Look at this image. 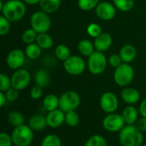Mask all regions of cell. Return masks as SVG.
I'll return each instance as SVG.
<instances>
[{"instance_id":"obj_20","label":"cell","mask_w":146,"mask_h":146,"mask_svg":"<svg viewBox=\"0 0 146 146\" xmlns=\"http://www.w3.org/2000/svg\"><path fill=\"white\" fill-rule=\"evenodd\" d=\"M62 3V0H40L39 7L41 10L47 14H52L58 10Z\"/></svg>"},{"instance_id":"obj_15","label":"cell","mask_w":146,"mask_h":146,"mask_svg":"<svg viewBox=\"0 0 146 146\" xmlns=\"http://www.w3.org/2000/svg\"><path fill=\"white\" fill-rule=\"evenodd\" d=\"M113 38L109 33H102L98 37H97L93 42L96 50L104 52L108 50L112 45Z\"/></svg>"},{"instance_id":"obj_18","label":"cell","mask_w":146,"mask_h":146,"mask_svg":"<svg viewBox=\"0 0 146 146\" xmlns=\"http://www.w3.org/2000/svg\"><path fill=\"white\" fill-rule=\"evenodd\" d=\"M139 111L133 106H127L122 111V117L126 125H134L137 122Z\"/></svg>"},{"instance_id":"obj_14","label":"cell","mask_w":146,"mask_h":146,"mask_svg":"<svg viewBox=\"0 0 146 146\" xmlns=\"http://www.w3.org/2000/svg\"><path fill=\"white\" fill-rule=\"evenodd\" d=\"M45 117L48 127L51 128H57L65 122V113L60 109L48 112Z\"/></svg>"},{"instance_id":"obj_29","label":"cell","mask_w":146,"mask_h":146,"mask_svg":"<svg viewBox=\"0 0 146 146\" xmlns=\"http://www.w3.org/2000/svg\"><path fill=\"white\" fill-rule=\"evenodd\" d=\"M114 5L122 12H127L133 8L134 0H113Z\"/></svg>"},{"instance_id":"obj_43","label":"cell","mask_w":146,"mask_h":146,"mask_svg":"<svg viewBox=\"0 0 146 146\" xmlns=\"http://www.w3.org/2000/svg\"><path fill=\"white\" fill-rule=\"evenodd\" d=\"M7 98H6V95H5V92H0V106L1 107H3L5 105V104L7 103Z\"/></svg>"},{"instance_id":"obj_40","label":"cell","mask_w":146,"mask_h":146,"mask_svg":"<svg viewBox=\"0 0 146 146\" xmlns=\"http://www.w3.org/2000/svg\"><path fill=\"white\" fill-rule=\"evenodd\" d=\"M5 95L9 102H15L19 98V91L11 87L5 92Z\"/></svg>"},{"instance_id":"obj_21","label":"cell","mask_w":146,"mask_h":146,"mask_svg":"<svg viewBox=\"0 0 146 146\" xmlns=\"http://www.w3.org/2000/svg\"><path fill=\"white\" fill-rule=\"evenodd\" d=\"M59 98L55 94H48L43 99V107L48 112L59 109Z\"/></svg>"},{"instance_id":"obj_36","label":"cell","mask_w":146,"mask_h":146,"mask_svg":"<svg viewBox=\"0 0 146 146\" xmlns=\"http://www.w3.org/2000/svg\"><path fill=\"white\" fill-rule=\"evenodd\" d=\"M10 30V21L3 15L0 16V35L4 36L9 33Z\"/></svg>"},{"instance_id":"obj_3","label":"cell","mask_w":146,"mask_h":146,"mask_svg":"<svg viewBox=\"0 0 146 146\" xmlns=\"http://www.w3.org/2000/svg\"><path fill=\"white\" fill-rule=\"evenodd\" d=\"M10 135L15 146H29L34 137L33 130L25 124L15 127Z\"/></svg>"},{"instance_id":"obj_31","label":"cell","mask_w":146,"mask_h":146,"mask_svg":"<svg viewBox=\"0 0 146 146\" xmlns=\"http://www.w3.org/2000/svg\"><path fill=\"white\" fill-rule=\"evenodd\" d=\"M84 146H108V145L106 139L103 136L96 134L88 139Z\"/></svg>"},{"instance_id":"obj_33","label":"cell","mask_w":146,"mask_h":146,"mask_svg":"<svg viewBox=\"0 0 146 146\" xmlns=\"http://www.w3.org/2000/svg\"><path fill=\"white\" fill-rule=\"evenodd\" d=\"M41 146H62V141L58 136L48 134L44 138Z\"/></svg>"},{"instance_id":"obj_26","label":"cell","mask_w":146,"mask_h":146,"mask_svg":"<svg viewBox=\"0 0 146 146\" xmlns=\"http://www.w3.org/2000/svg\"><path fill=\"white\" fill-rule=\"evenodd\" d=\"M8 121L11 126L16 127L24 125L25 118L21 112L14 110L9 112V114L8 115Z\"/></svg>"},{"instance_id":"obj_41","label":"cell","mask_w":146,"mask_h":146,"mask_svg":"<svg viewBox=\"0 0 146 146\" xmlns=\"http://www.w3.org/2000/svg\"><path fill=\"white\" fill-rule=\"evenodd\" d=\"M136 127L142 132L145 133L146 132V118L145 117H142L141 119H139L137 121V125Z\"/></svg>"},{"instance_id":"obj_17","label":"cell","mask_w":146,"mask_h":146,"mask_svg":"<svg viewBox=\"0 0 146 146\" xmlns=\"http://www.w3.org/2000/svg\"><path fill=\"white\" fill-rule=\"evenodd\" d=\"M119 54L123 62L131 63L137 56V49L133 44H125L121 48Z\"/></svg>"},{"instance_id":"obj_25","label":"cell","mask_w":146,"mask_h":146,"mask_svg":"<svg viewBox=\"0 0 146 146\" xmlns=\"http://www.w3.org/2000/svg\"><path fill=\"white\" fill-rule=\"evenodd\" d=\"M41 53H42V49L37 43L27 44L25 49L26 56H27L31 60L38 59L41 56Z\"/></svg>"},{"instance_id":"obj_23","label":"cell","mask_w":146,"mask_h":146,"mask_svg":"<svg viewBox=\"0 0 146 146\" xmlns=\"http://www.w3.org/2000/svg\"><path fill=\"white\" fill-rule=\"evenodd\" d=\"M78 50L82 56L89 57L96 49L94 44L92 43L89 39H81L78 44Z\"/></svg>"},{"instance_id":"obj_34","label":"cell","mask_w":146,"mask_h":146,"mask_svg":"<svg viewBox=\"0 0 146 146\" xmlns=\"http://www.w3.org/2000/svg\"><path fill=\"white\" fill-rule=\"evenodd\" d=\"M11 87V78H9L5 74H0V91L3 92H6Z\"/></svg>"},{"instance_id":"obj_30","label":"cell","mask_w":146,"mask_h":146,"mask_svg":"<svg viewBox=\"0 0 146 146\" xmlns=\"http://www.w3.org/2000/svg\"><path fill=\"white\" fill-rule=\"evenodd\" d=\"M80 122V117L75 110L68 111L65 113V123L71 127H76Z\"/></svg>"},{"instance_id":"obj_6","label":"cell","mask_w":146,"mask_h":146,"mask_svg":"<svg viewBox=\"0 0 146 146\" xmlns=\"http://www.w3.org/2000/svg\"><path fill=\"white\" fill-rule=\"evenodd\" d=\"M31 27L34 29L38 33H47L51 26V21L49 14L43 10L35 11L30 17Z\"/></svg>"},{"instance_id":"obj_44","label":"cell","mask_w":146,"mask_h":146,"mask_svg":"<svg viewBox=\"0 0 146 146\" xmlns=\"http://www.w3.org/2000/svg\"><path fill=\"white\" fill-rule=\"evenodd\" d=\"M25 3L29 4V5H34L37 3H39L40 0H22Z\"/></svg>"},{"instance_id":"obj_19","label":"cell","mask_w":146,"mask_h":146,"mask_svg":"<svg viewBox=\"0 0 146 146\" xmlns=\"http://www.w3.org/2000/svg\"><path fill=\"white\" fill-rule=\"evenodd\" d=\"M28 126L33 131H41L44 130L48 125L46 121V117L41 115H34L30 117L28 121Z\"/></svg>"},{"instance_id":"obj_37","label":"cell","mask_w":146,"mask_h":146,"mask_svg":"<svg viewBox=\"0 0 146 146\" xmlns=\"http://www.w3.org/2000/svg\"><path fill=\"white\" fill-rule=\"evenodd\" d=\"M108 62L109 64L114 68H118L121 64L123 63L122 60H121V57L120 56V54H112L110 58L108 59Z\"/></svg>"},{"instance_id":"obj_13","label":"cell","mask_w":146,"mask_h":146,"mask_svg":"<svg viewBox=\"0 0 146 146\" xmlns=\"http://www.w3.org/2000/svg\"><path fill=\"white\" fill-rule=\"evenodd\" d=\"M116 8L109 2H100L96 7V15L103 21H111L115 18Z\"/></svg>"},{"instance_id":"obj_1","label":"cell","mask_w":146,"mask_h":146,"mask_svg":"<svg viewBox=\"0 0 146 146\" xmlns=\"http://www.w3.org/2000/svg\"><path fill=\"white\" fill-rule=\"evenodd\" d=\"M26 11V4L22 0H9L4 3L1 9L2 15L10 22H17L21 21L24 17Z\"/></svg>"},{"instance_id":"obj_2","label":"cell","mask_w":146,"mask_h":146,"mask_svg":"<svg viewBox=\"0 0 146 146\" xmlns=\"http://www.w3.org/2000/svg\"><path fill=\"white\" fill-rule=\"evenodd\" d=\"M119 141L122 146H141L143 133L134 125H126L119 133Z\"/></svg>"},{"instance_id":"obj_28","label":"cell","mask_w":146,"mask_h":146,"mask_svg":"<svg viewBox=\"0 0 146 146\" xmlns=\"http://www.w3.org/2000/svg\"><path fill=\"white\" fill-rule=\"evenodd\" d=\"M38 33L34 29H33L32 27L27 28L22 33V35H21L22 41L27 44L35 43L36 39H37V37H38Z\"/></svg>"},{"instance_id":"obj_5","label":"cell","mask_w":146,"mask_h":146,"mask_svg":"<svg viewBox=\"0 0 146 146\" xmlns=\"http://www.w3.org/2000/svg\"><path fill=\"white\" fill-rule=\"evenodd\" d=\"M134 78V70L129 63L123 62L114 71V80L119 86L125 87L132 83Z\"/></svg>"},{"instance_id":"obj_32","label":"cell","mask_w":146,"mask_h":146,"mask_svg":"<svg viewBox=\"0 0 146 146\" xmlns=\"http://www.w3.org/2000/svg\"><path fill=\"white\" fill-rule=\"evenodd\" d=\"M99 3V0H78V6L83 11H89L96 9Z\"/></svg>"},{"instance_id":"obj_27","label":"cell","mask_w":146,"mask_h":146,"mask_svg":"<svg viewBox=\"0 0 146 146\" xmlns=\"http://www.w3.org/2000/svg\"><path fill=\"white\" fill-rule=\"evenodd\" d=\"M55 56L58 60L64 62L71 56L70 49L65 44H58L55 48Z\"/></svg>"},{"instance_id":"obj_4","label":"cell","mask_w":146,"mask_h":146,"mask_svg":"<svg viewBox=\"0 0 146 146\" xmlns=\"http://www.w3.org/2000/svg\"><path fill=\"white\" fill-rule=\"evenodd\" d=\"M108 63V59L104 52L95 50L88 57L87 68L91 74L94 75H99L105 71Z\"/></svg>"},{"instance_id":"obj_42","label":"cell","mask_w":146,"mask_h":146,"mask_svg":"<svg viewBox=\"0 0 146 146\" xmlns=\"http://www.w3.org/2000/svg\"><path fill=\"white\" fill-rule=\"evenodd\" d=\"M139 111L142 117H145L146 118V98L141 102V104L139 105Z\"/></svg>"},{"instance_id":"obj_35","label":"cell","mask_w":146,"mask_h":146,"mask_svg":"<svg viewBox=\"0 0 146 146\" xmlns=\"http://www.w3.org/2000/svg\"><path fill=\"white\" fill-rule=\"evenodd\" d=\"M86 32H87V33L91 37H92L94 38H96L97 37H98L103 33L100 25H98V23H94V22L93 23H91V24H89L87 26Z\"/></svg>"},{"instance_id":"obj_11","label":"cell","mask_w":146,"mask_h":146,"mask_svg":"<svg viewBox=\"0 0 146 146\" xmlns=\"http://www.w3.org/2000/svg\"><path fill=\"white\" fill-rule=\"evenodd\" d=\"M100 108L107 114L115 113L119 106L117 96L112 92H106L102 94L99 100Z\"/></svg>"},{"instance_id":"obj_16","label":"cell","mask_w":146,"mask_h":146,"mask_svg":"<svg viewBox=\"0 0 146 146\" xmlns=\"http://www.w3.org/2000/svg\"><path fill=\"white\" fill-rule=\"evenodd\" d=\"M121 99L127 104H135L140 99L139 92L133 87H126L121 92Z\"/></svg>"},{"instance_id":"obj_22","label":"cell","mask_w":146,"mask_h":146,"mask_svg":"<svg viewBox=\"0 0 146 146\" xmlns=\"http://www.w3.org/2000/svg\"><path fill=\"white\" fill-rule=\"evenodd\" d=\"M34 80H35L36 86L44 88L50 84V74L45 69L40 68L37 70V72L35 73Z\"/></svg>"},{"instance_id":"obj_12","label":"cell","mask_w":146,"mask_h":146,"mask_svg":"<svg viewBox=\"0 0 146 146\" xmlns=\"http://www.w3.org/2000/svg\"><path fill=\"white\" fill-rule=\"evenodd\" d=\"M26 59V54L21 49H14L9 52L6 57V63L10 69L17 70L21 68Z\"/></svg>"},{"instance_id":"obj_24","label":"cell","mask_w":146,"mask_h":146,"mask_svg":"<svg viewBox=\"0 0 146 146\" xmlns=\"http://www.w3.org/2000/svg\"><path fill=\"white\" fill-rule=\"evenodd\" d=\"M36 43L41 47L42 50H49L53 46L54 41L51 36L47 33H42L38 34Z\"/></svg>"},{"instance_id":"obj_9","label":"cell","mask_w":146,"mask_h":146,"mask_svg":"<svg viewBox=\"0 0 146 146\" xmlns=\"http://www.w3.org/2000/svg\"><path fill=\"white\" fill-rule=\"evenodd\" d=\"M126 126V122L121 115L111 113L108 114L103 120L104 128L110 133L121 132Z\"/></svg>"},{"instance_id":"obj_8","label":"cell","mask_w":146,"mask_h":146,"mask_svg":"<svg viewBox=\"0 0 146 146\" xmlns=\"http://www.w3.org/2000/svg\"><path fill=\"white\" fill-rule=\"evenodd\" d=\"M87 67L85 60L80 56H70L63 62L64 70L70 75L77 76L84 73Z\"/></svg>"},{"instance_id":"obj_45","label":"cell","mask_w":146,"mask_h":146,"mask_svg":"<svg viewBox=\"0 0 146 146\" xmlns=\"http://www.w3.org/2000/svg\"><path fill=\"white\" fill-rule=\"evenodd\" d=\"M144 146H146V143H145V145H144Z\"/></svg>"},{"instance_id":"obj_39","label":"cell","mask_w":146,"mask_h":146,"mask_svg":"<svg viewBox=\"0 0 146 146\" xmlns=\"http://www.w3.org/2000/svg\"><path fill=\"white\" fill-rule=\"evenodd\" d=\"M42 95H43V88L38 86H33L30 91V97L33 100L39 99L42 97Z\"/></svg>"},{"instance_id":"obj_10","label":"cell","mask_w":146,"mask_h":146,"mask_svg":"<svg viewBox=\"0 0 146 146\" xmlns=\"http://www.w3.org/2000/svg\"><path fill=\"white\" fill-rule=\"evenodd\" d=\"M10 78L12 87L18 91L26 89L31 82V74L27 70L24 68L15 70Z\"/></svg>"},{"instance_id":"obj_7","label":"cell","mask_w":146,"mask_h":146,"mask_svg":"<svg viewBox=\"0 0 146 146\" xmlns=\"http://www.w3.org/2000/svg\"><path fill=\"white\" fill-rule=\"evenodd\" d=\"M59 109L64 113L75 110L80 104V97L74 91H67L59 98Z\"/></svg>"},{"instance_id":"obj_38","label":"cell","mask_w":146,"mask_h":146,"mask_svg":"<svg viewBox=\"0 0 146 146\" xmlns=\"http://www.w3.org/2000/svg\"><path fill=\"white\" fill-rule=\"evenodd\" d=\"M13 140L11 135H9L6 133H1L0 134V146H12Z\"/></svg>"}]
</instances>
